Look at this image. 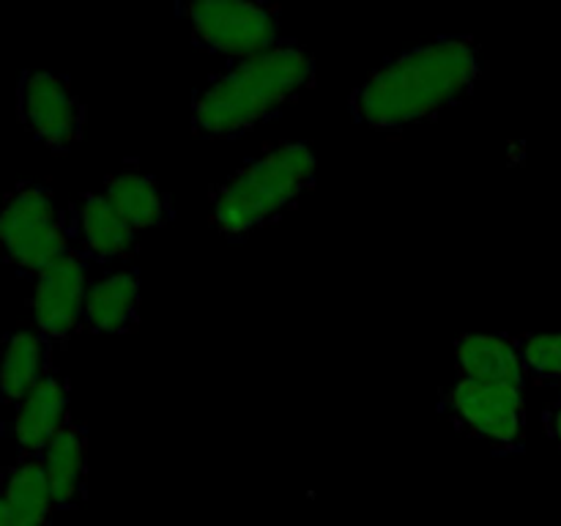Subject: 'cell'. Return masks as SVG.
Wrapping results in <instances>:
<instances>
[{"mask_svg":"<svg viewBox=\"0 0 561 526\" xmlns=\"http://www.w3.org/2000/svg\"><path fill=\"white\" fill-rule=\"evenodd\" d=\"M488 71L491 64L474 36H436L383 60L351 93L348 113L367 129H403L469 99Z\"/></svg>","mask_w":561,"mask_h":526,"instance_id":"6da1fadb","label":"cell"},{"mask_svg":"<svg viewBox=\"0 0 561 526\" xmlns=\"http://www.w3.org/2000/svg\"><path fill=\"white\" fill-rule=\"evenodd\" d=\"M316 82V58L296 38L252 58L233 60L192 99V132L236 140L283 113Z\"/></svg>","mask_w":561,"mask_h":526,"instance_id":"7a4b0ae2","label":"cell"},{"mask_svg":"<svg viewBox=\"0 0 561 526\" xmlns=\"http://www.w3.org/2000/svg\"><path fill=\"white\" fill-rule=\"evenodd\" d=\"M316 173L310 142H277L214 186L211 225L228 241H244L283 219L316 186Z\"/></svg>","mask_w":561,"mask_h":526,"instance_id":"3957f363","label":"cell"},{"mask_svg":"<svg viewBox=\"0 0 561 526\" xmlns=\"http://www.w3.org/2000/svg\"><path fill=\"white\" fill-rule=\"evenodd\" d=\"M69 208H60L44 184H20L0 203V255L25 277L71 250Z\"/></svg>","mask_w":561,"mask_h":526,"instance_id":"277c9868","label":"cell"},{"mask_svg":"<svg viewBox=\"0 0 561 526\" xmlns=\"http://www.w3.org/2000/svg\"><path fill=\"white\" fill-rule=\"evenodd\" d=\"M175 14L190 25L192 44L206 53L244 60L283 42L279 5L257 0H181Z\"/></svg>","mask_w":561,"mask_h":526,"instance_id":"5b68a950","label":"cell"},{"mask_svg":"<svg viewBox=\"0 0 561 526\" xmlns=\"http://www.w3.org/2000/svg\"><path fill=\"white\" fill-rule=\"evenodd\" d=\"M526 389L455 378L442 389L438 411L458 433L488 444L496 455L526 449Z\"/></svg>","mask_w":561,"mask_h":526,"instance_id":"8992f818","label":"cell"},{"mask_svg":"<svg viewBox=\"0 0 561 526\" xmlns=\"http://www.w3.org/2000/svg\"><path fill=\"white\" fill-rule=\"evenodd\" d=\"M16 113L22 126L55 153H66L85 137V102L77 96L69 77L55 71H22Z\"/></svg>","mask_w":561,"mask_h":526,"instance_id":"52a82bcc","label":"cell"},{"mask_svg":"<svg viewBox=\"0 0 561 526\" xmlns=\"http://www.w3.org/2000/svg\"><path fill=\"white\" fill-rule=\"evenodd\" d=\"M88 288H91V283H88V261L75 247L33 277V329L53 348L55 345H66L71 334L82 329Z\"/></svg>","mask_w":561,"mask_h":526,"instance_id":"ba28073f","label":"cell"},{"mask_svg":"<svg viewBox=\"0 0 561 526\" xmlns=\"http://www.w3.org/2000/svg\"><path fill=\"white\" fill-rule=\"evenodd\" d=\"M66 208L71 244L88 263H118L135 258L137 230L115 211L102 192H82Z\"/></svg>","mask_w":561,"mask_h":526,"instance_id":"9c48e42d","label":"cell"},{"mask_svg":"<svg viewBox=\"0 0 561 526\" xmlns=\"http://www.w3.org/2000/svg\"><path fill=\"white\" fill-rule=\"evenodd\" d=\"M71 420V389L69 378L60 370H49L38 387L16 403L11 436L20 455H42L47 444Z\"/></svg>","mask_w":561,"mask_h":526,"instance_id":"30bf717a","label":"cell"},{"mask_svg":"<svg viewBox=\"0 0 561 526\" xmlns=\"http://www.w3.org/2000/svg\"><path fill=\"white\" fill-rule=\"evenodd\" d=\"M102 195L113 203L115 211L140 233V230L164 228L175 219V206L170 192L137 162L121 164L102 184Z\"/></svg>","mask_w":561,"mask_h":526,"instance_id":"8fae6325","label":"cell"},{"mask_svg":"<svg viewBox=\"0 0 561 526\" xmlns=\"http://www.w3.org/2000/svg\"><path fill=\"white\" fill-rule=\"evenodd\" d=\"M455 367L458 378L480 384H510L526 389L524 359L518 340L510 332H469L455 340Z\"/></svg>","mask_w":561,"mask_h":526,"instance_id":"7c38bea8","label":"cell"},{"mask_svg":"<svg viewBox=\"0 0 561 526\" xmlns=\"http://www.w3.org/2000/svg\"><path fill=\"white\" fill-rule=\"evenodd\" d=\"M142 283L135 268H118L93 279L82 310V329L91 334H129L140 327Z\"/></svg>","mask_w":561,"mask_h":526,"instance_id":"4fadbf2b","label":"cell"},{"mask_svg":"<svg viewBox=\"0 0 561 526\" xmlns=\"http://www.w3.org/2000/svg\"><path fill=\"white\" fill-rule=\"evenodd\" d=\"M55 510H75L88 499V427L71 416L42 453Z\"/></svg>","mask_w":561,"mask_h":526,"instance_id":"5bb4252c","label":"cell"},{"mask_svg":"<svg viewBox=\"0 0 561 526\" xmlns=\"http://www.w3.org/2000/svg\"><path fill=\"white\" fill-rule=\"evenodd\" d=\"M53 345L31 327H20L3 340L0 354V400L16 405L38 387L44 376L53 370L49 365Z\"/></svg>","mask_w":561,"mask_h":526,"instance_id":"9a60e30c","label":"cell"},{"mask_svg":"<svg viewBox=\"0 0 561 526\" xmlns=\"http://www.w3.org/2000/svg\"><path fill=\"white\" fill-rule=\"evenodd\" d=\"M0 499L14 526H47L55 502L42 455H16L0 477Z\"/></svg>","mask_w":561,"mask_h":526,"instance_id":"2e32d148","label":"cell"},{"mask_svg":"<svg viewBox=\"0 0 561 526\" xmlns=\"http://www.w3.org/2000/svg\"><path fill=\"white\" fill-rule=\"evenodd\" d=\"M526 378L540 387H553L561 381V329L557 332H524L515 334Z\"/></svg>","mask_w":561,"mask_h":526,"instance_id":"e0dca14e","label":"cell"},{"mask_svg":"<svg viewBox=\"0 0 561 526\" xmlns=\"http://www.w3.org/2000/svg\"><path fill=\"white\" fill-rule=\"evenodd\" d=\"M542 427H546L548 438L561 449V398L542 409Z\"/></svg>","mask_w":561,"mask_h":526,"instance_id":"ac0fdd59","label":"cell"},{"mask_svg":"<svg viewBox=\"0 0 561 526\" xmlns=\"http://www.w3.org/2000/svg\"><path fill=\"white\" fill-rule=\"evenodd\" d=\"M0 526H14L11 524V515H9V510H5L3 499H0Z\"/></svg>","mask_w":561,"mask_h":526,"instance_id":"d6986e66","label":"cell"},{"mask_svg":"<svg viewBox=\"0 0 561 526\" xmlns=\"http://www.w3.org/2000/svg\"><path fill=\"white\" fill-rule=\"evenodd\" d=\"M553 389H557V392H559V398H561V381H559V384H553Z\"/></svg>","mask_w":561,"mask_h":526,"instance_id":"ffe728a7","label":"cell"}]
</instances>
